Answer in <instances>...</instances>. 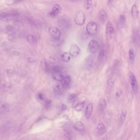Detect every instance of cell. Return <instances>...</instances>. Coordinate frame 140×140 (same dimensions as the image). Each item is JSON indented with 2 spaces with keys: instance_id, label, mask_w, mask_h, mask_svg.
Returning a JSON list of instances; mask_svg holds the SVG:
<instances>
[{
  "instance_id": "1",
  "label": "cell",
  "mask_w": 140,
  "mask_h": 140,
  "mask_svg": "<svg viewBox=\"0 0 140 140\" xmlns=\"http://www.w3.org/2000/svg\"><path fill=\"white\" fill-rule=\"evenodd\" d=\"M85 21V14L83 11L80 10L77 12L74 18L75 23L79 26H82L84 24Z\"/></svg>"
},
{
  "instance_id": "2",
  "label": "cell",
  "mask_w": 140,
  "mask_h": 140,
  "mask_svg": "<svg viewBox=\"0 0 140 140\" xmlns=\"http://www.w3.org/2000/svg\"><path fill=\"white\" fill-rule=\"evenodd\" d=\"M57 22L59 25L63 28L68 29L71 26V21L67 16H62L59 17L58 19Z\"/></svg>"
},
{
  "instance_id": "3",
  "label": "cell",
  "mask_w": 140,
  "mask_h": 140,
  "mask_svg": "<svg viewBox=\"0 0 140 140\" xmlns=\"http://www.w3.org/2000/svg\"><path fill=\"white\" fill-rule=\"evenodd\" d=\"M14 126V123L12 121H8L0 127V135H6L10 132Z\"/></svg>"
},
{
  "instance_id": "4",
  "label": "cell",
  "mask_w": 140,
  "mask_h": 140,
  "mask_svg": "<svg viewBox=\"0 0 140 140\" xmlns=\"http://www.w3.org/2000/svg\"><path fill=\"white\" fill-rule=\"evenodd\" d=\"M86 30L89 35H93L96 34L97 31V25L95 22L90 21L88 23Z\"/></svg>"
},
{
  "instance_id": "5",
  "label": "cell",
  "mask_w": 140,
  "mask_h": 140,
  "mask_svg": "<svg viewBox=\"0 0 140 140\" xmlns=\"http://www.w3.org/2000/svg\"><path fill=\"white\" fill-rule=\"evenodd\" d=\"M129 76L130 79L131 87L133 91L135 94H136L138 91V82L137 81L136 78L134 74L132 72H130L129 73Z\"/></svg>"
},
{
  "instance_id": "6",
  "label": "cell",
  "mask_w": 140,
  "mask_h": 140,
  "mask_svg": "<svg viewBox=\"0 0 140 140\" xmlns=\"http://www.w3.org/2000/svg\"><path fill=\"white\" fill-rule=\"evenodd\" d=\"M99 47L98 43L95 40H92L90 41L88 45V49L89 51L92 53L96 52Z\"/></svg>"
},
{
  "instance_id": "7",
  "label": "cell",
  "mask_w": 140,
  "mask_h": 140,
  "mask_svg": "<svg viewBox=\"0 0 140 140\" xmlns=\"http://www.w3.org/2000/svg\"><path fill=\"white\" fill-rule=\"evenodd\" d=\"M50 34L54 38H60L61 35V32L59 29L56 27H50L48 29Z\"/></svg>"
},
{
  "instance_id": "8",
  "label": "cell",
  "mask_w": 140,
  "mask_h": 140,
  "mask_svg": "<svg viewBox=\"0 0 140 140\" xmlns=\"http://www.w3.org/2000/svg\"><path fill=\"white\" fill-rule=\"evenodd\" d=\"M17 14L13 13H2L0 17V20L2 21H9L14 20L17 17Z\"/></svg>"
},
{
  "instance_id": "9",
  "label": "cell",
  "mask_w": 140,
  "mask_h": 140,
  "mask_svg": "<svg viewBox=\"0 0 140 140\" xmlns=\"http://www.w3.org/2000/svg\"><path fill=\"white\" fill-rule=\"evenodd\" d=\"M80 49L77 44H71L69 49V53L71 55L74 57L78 56L80 53Z\"/></svg>"
},
{
  "instance_id": "10",
  "label": "cell",
  "mask_w": 140,
  "mask_h": 140,
  "mask_svg": "<svg viewBox=\"0 0 140 140\" xmlns=\"http://www.w3.org/2000/svg\"><path fill=\"white\" fill-rule=\"evenodd\" d=\"M115 33V30L113 27V25L111 22L108 21L107 23L106 27V33L107 36L109 38H112Z\"/></svg>"
},
{
  "instance_id": "11",
  "label": "cell",
  "mask_w": 140,
  "mask_h": 140,
  "mask_svg": "<svg viewBox=\"0 0 140 140\" xmlns=\"http://www.w3.org/2000/svg\"><path fill=\"white\" fill-rule=\"evenodd\" d=\"M54 91L56 94L61 95L63 92L64 86L61 83H57L54 85L53 87Z\"/></svg>"
},
{
  "instance_id": "12",
  "label": "cell",
  "mask_w": 140,
  "mask_h": 140,
  "mask_svg": "<svg viewBox=\"0 0 140 140\" xmlns=\"http://www.w3.org/2000/svg\"><path fill=\"white\" fill-rule=\"evenodd\" d=\"M99 19L101 23H104L107 20V12L104 9H101L99 11L98 14Z\"/></svg>"
},
{
  "instance_id": "13",
  "label": "cell",
  "mask_w": 140,
  "mask_h": 140,
  "mask_svg": "<svg viewBox=\"0 0 140 140\" xmlns=\"http://www.w3.org/2000/svg\"><path fill=\"white\" fill-rule=\"evenodd\" d=\"M61 10V8L59 5L55 4L52 8V11L49 14L51 17H55L57 15Z\"/></svg>"
},
{
  "instance_id": "14",
  "label": "cell",
  "mask_w": 140,
  "mask_h": 140,
  "mask_svg": "<svg viewBox=\"0 0 140 140\" xmlns=\"http://www.w3.org/2000/svg\"><path fill=\"white\" fill-rule=\"evenodd\" d=\"M84 6L86 10L88 13H91L92 12L93 10V4L92 1L90 0L84 1Z\"/></svg>"
},
{
  "instance_id": "15",
  "label": "cell",
  "mask_w": 140,
  "mask_h": 140,
  "mask_svg": "<svg viewBox=\"0 0 140 140\" xmlns=\"http://www.w3.org/2000/svg\"><path fill=\"white\" fill-rule=\"evenodd\" d=\"M53 76L54 79L58 81H63L64 78L63 74L61 71L58 72H53Z\"/></svg>"
},
{
  "instance_id": "16",
  "label": "cell",
  "mask_w": 140,
  "mask_h": 140,
  "mask_svg": "<svg viewBox=\"0 0 140 140\" xmlns=\"http://www.w3.org/2000/svg\"><path fill=\"white\" fill-rule=\"evenodd\" d=\"M131 12L132 17L134 19H136L139 17V10L136 5H134L131 7Z\"/></svg>"
},
{
  "instance_id": "17",
  "label": "cell",
  "mask_w": 140,
  "mask_h": 140,
  "mask_svg": "<svg viewBox=\"0 0 140 140\" xmlns=\"http://www.w3.org/2000/svg\"><path fill=\"white\" fill-rule=\"evenodd\" d=\"M41 66L42 68L43 69L45 72H48L50 70V66L48 62L45 59H44L41 62Z\"/></svg>"
},
{
  "instance_id": "18",
  "label": "cell",
  "mask_w": 140,
  "mask_h": 140,
  "mask_svg": "<svg viewBox=\"0 0 140 140\" xmlns=\"http://www.w3.org/2000/svg\"><path fill=\"white\" fill-rule=\"evenodd\" d=\"M93 108V105L91 103H90L87 106L86 110L85 116L87 119H89L92 113Z\"/></svg>"
},
{
  "instance_id": "19",
  "label": "cell",
  "mask_w": 140,
  "mask_h": 140,
  "mask_svg": "<svg viewBox=\"0 0 140 140\" xmlns=\"http://www.w3.org/2000/svg\"><path fill=\"white\" fill-rule=\"evenodd\" d=\"M50 44L52 46L56 47L59 46L61 44V40L60 38H52L49 40Z\"/></svg>"
},
{
  "instance_id": "20",
  "label": "cell",
  "mask_w": 140,
  "mask_h": 140,
  "mask_svg": "<svg viewBox=\"0 0 140 140\" xmlns=\"http://www.w3.org/2000/svg\"><path fill=\"white\" fill-rule=\"evenodd\" d=\"M75 129L79 131H83L84 129V126L81 122H78L74 125Z\"/></svg>"
},
{
  "instance_id": "21",
  "label": "cell",
  "mask_w": 140,
  "mask_h": 140,
  "mask_svg": "<svg viewBox=\"0 0 140 140\" xmlns=\"http://www.w3.org/2000/svg\"><path fill=\"white\" fill-rule=\"evenodd\" d=\"M71 54L68 52H65L63 53L61 55V59L63 62H68L71 59Z\"/></svg>"
},
{
  "instance_id": "22",
  "label": "cell",
  "mask_w": 140,
  "mask_h": 140,
  "mask_svg": "<svg viewBox=\"0 0 140 140\" xmlns=\"http://www.w3.org/2000/svg\"><path fill=\"white\" fill-rule=\"evenodd\" d=\"M126 18L125 16L123 14L120 15L118 19V23L120 27H123L125 25L126 22Z\"/></svg>"
},
{
  "instance_id": "23",
  "label": "cell",
  "mask_w": 140,
  "mask_h": 140,
  "mask_svg": "<svg viewBox=\"0 0 140 140\" xmlns=\"http://www.w3.org/2000/svg\"><path fill=\"white\" fill-rule=\"evenodd\" d=\"M127 114V111L126 109L123 108L120 114V124L123 123L125 121V119L126 118Z\"/></svg>"
},
{
  "instance_id": "24",
  "label": "cell",
  "mask_w": 140,
  "mask_h": 140,
  "mask_svg": "<svg viewBox=\"0 0 140 140\" xmlns=\"http://www.w3.org/2000/svg\"><path fill=\"white\" fill-rule=\"evenodd\" d=\"M9 107L7 104H4L0 106V114H4L9 111Z\"/></svg>"
},
{
  "instance_id": "25",
  "label": "cell",
  "mask_w": 140,
  "mask_h": 140,
  "mask_svg": "<svg viewBox=\"0 0 140 140\" xmlns=\"http://www.w3.org/2000/svg\"><path fill=\"white\" fill-rule=\"evenodd\" d=\"M97 129L100 133L103 134L106 132V129L104 124L102 123L99 124L97 126Z\"/></svg>"
},
{
  "instance_id": "26",
  "label": "cell",
  "mask_w": 140,
  "mask_h": 140,
  "mask_svg": "<svg viewBox=\"0 0 140 140\" xmlns=\"http://www.w3.org/2000/svg\"><path fill=\"white\" fill-rule=\"evenodd\" d=\"M63 86H65L66 87H68L70 85V83L71 82V78L68 75L65 77H64L63 80Z\"/></svg>"
},
{
  "instance_id": "27",
  "label": "cell",
  "mask_w": 140,
  "mask_h": 140,
  "mask_svg": "<svg viewBox=\"0 0 140 140\" xmlns=\"http://www.w3.org/2000/svg\"><path fill=\"white\" fill-rule=\"evenodd\" d=\"M106 53V52L105 49H102L101 50L100 52L99 53L98 55V59L99 61H102L103 59H104V58L105 57Z\"/></svg>"
},
{
  "instance_id": "28",
  "label": "cell",
  "mask_w": 140,
  "mask_h": 140,
  "mask_svg": "<svg viewBox=\"0 0 140 140\" xmlns=\"http://www.w3.org/2000/svg\"><path fill=\"white\" fill-rule=\"evenodd\" d=\"M93 59L91 56H89L87 58L86 61V65L89 68H90L92 67V65H93Z\"/></svg>"
},
{
  "instance_id": "29",
  "label": "cell",
  "mask_w": 140,
  "mask_h": 140,
  "mask_svg": "<svg viewBox=\"0 0 140 140\" xmlns=\"http://www.w3.org/2000/svg\"><path fill=\"white\" fill-rule=\"evenodd\" d=\"M84 104H85L84 102L78 103V104L74 107L75 109L77 111H81L83 108Z\"/></svg>"
},
{
  "instance_id": "30",
  "label": "cell",
  "mask_w": 140,
  "mask_h": 140,
  "mask_svg": "<svg viewBox=\"0 0 140 140\" xmlns=\"http://www.w3.org/2000/svg\"><path fill=\"white\" fill-rule=\"evenodd\" d=\"M99 106H100V108L101 110H104L106 106V102L105 99L102 98L100 100Z\"/></svg>"
},
{
  "instance_id": "31",
  "label": "cell",
  "mask_w": 140,
  "mask_h": 140,
  "mask_svg": "<svg viewBox=\"0 0 140 140\" xmlns=\"http://www.w3.org/2000/svg\"><path fill=\"white\" fill-rule=\"evenodd\" d=\"M36 40V38L35 37L32 35H29L27 37V42L29 43H34V42H35Z\"/></svg>"
},
{
  "instance_id": "32",
  "label": "cell",
  "mask_w": 140,
  "mask_h": 140,
  "mask_svg": "<svg viewBox=\"0 0 140 140\" xmlns=\"http://www.w3.org/2000/svg\"><path fill=\"white\" fill-rule=\"evenodd\" d=\"M8 39L9 41L13 42L16 40V36L15 34L14 33H10L8 35Z\"/></svg>"
},
{
  "instance_id": "33",
  "label": "cell",
  "mask_w": 140,
  "mask_h": 140,
  "mask_svg": "<svg viewBox=\"0 0 140 140\" xmlns=\"http://www.w3.org/2000/svg\"><path fill=\"white\" fill-rule=\"evenodd\" d=\"M114 80L112 78H110L107 81V86L109 88H112L114 86Z\"/></svg>"
},
{
  "instance_id": "34",
  "label": "cell",
  "mask_w": 140,
  "mask_h": 140,
  "mask_svg": "<svg viewBox=\"0 0 140 140\" xmlns=\"http://www.w3.org/2000/svg\"><path fill=\"white\" fill-rule=\"evenodd\" d=\"M64 135L68 139H69L70 140H72V133L68 129H65Z\"/></svg>"
},
{
  "instance_id": "35",
  "label": "cell",
  "mask_w": 140,
  "mask_h": 140,
  "mask_svg": "<svg viewBox=\"0 0 140 140\" xmlns=\"http://www.w3.org/2000/svg\"><path fill=\"white\" fill-rule=\"evenodd\" d=\"M129 59L130 60L133 61L134 59V54L133 52V50L132 49H130L129 52Z\"/></svg>"
},
{
  "instance_id": "36",
  "label": "cell",
  "mask_w": 140,
  "mask_h": 140,
  "mask_svg": "<svg viewBox=\"0 0 140 140\" xmlns=\"http://www.w3.org/2000/svg\"><path fill=\"white\" fill-rule=\"evenodd\" d=\"M51 104V101L49 99H46L44 103V106L46 108H48L50 106Z\"/></svg>"
},
{
  "instance_id": "37",
  "label": "cell",
  "mask_w": 140,
  "mask_h": 140,
  "mask_svg": "<svg viewBox=\"0 0 140 140\" xmlns=\"http://www.w3.org/2000/svg\"><path fill=\"white\" fill-rule=\"evenodd\" d=\"M48 62L51 64H54L56 63V59L53 56H50L48 58Z\"/></svg>"
},
{
  "instance_id": "38",
  "label": "cell",
  "mask_w": 140,
  "mask_h": 140,
  "mask_svg": "<svg viewBox=\"0 0 140 140\" xmlns=\"http://www.w3.org/2000/svg\"><path fill=\"white\" fill-rule=\"evenodd\" d=\"M14 24L16 26L18 27L21 26L23 25L22 22L19 20H15L14 21Z\"/></svg>"
},
{
  "instance_id": "39",
  "label": "cell",
  "mask_w": 140,
  "mask_h": 140,
  "mask_svg": "<svg viewBox=\"0 0 140 140\" xmlns=\"http://www.w3.org/2000/svg\"><path fill=\"white\" fill-rule=\"evenodd\" d=\"M6 29L7 31H10V32H13L14 31L15 29H14V27L12 25H8L6 27Z\"/></svg>"
},
{
  "instance_id": "40",
  "label": "cell",
  "mask_w": 140,
  "mask_h": 140,
  "mask_svg": "<svg viewBox=\"0 0 140 140\" xmlns=\"http://www.w3.org/2000/svg\"><path fill=\"white\" fill-rule=\"evenodd\" d=\"M76 96H77V95L76 94H71L68 97V100L70 101L72 100L73 99H74L76 97Z\"/></svg>"
},
{
  "instance_id": "41",
  "label": "cell",
  "mask_w": 140,
  "mask_h": 140,
  "mask_svg": "<svg viewBox=\"0 0 140 140\" xmlns=\"http://www.w3.org/2000/svg\"><path fill=\"white\" fill-rule=\"evenodd\" d=\"M122 94V92L121 90H118V91H116V96H117V97H120V96Z\"/></svg>"
},
{
  "instance_id": "42",
  "label": "cell",
  "mask_w": 140,
  "mask_h": 140,
  "mask_svg": "<svg viewBox=\"0 0 140 140\" xmlns=\"http://www.w3.org/2000/svg\"><path fill=\"white\" fill-rule=\"evenodd\" d=\"M27 61L29 63H31L35 62V60L34 59L32 58L31 57H27Z\"/></svg>"
},
{
  "instance_id": "43",
  "label": "cell",
  "mask_w": 140,
  "mask_h": 140,
  "mask_svg": "<svg viewBox=\"0 0 140 140\" xmlns=\"http://www.w3.org/2000/svg\"><path fill=\"white\" fill-rule=\"evenodd\" d=\"M53 72H58V71H61V70L59 67L56 66H54L53 67Z\"/></svg>"
},
{
  "instance_id": "44",
  "label": "cell",
  "mask_w": 140,
  "mask_h": 140,
  "mask_svg": "<svg viewBox=\"0 0 140 140\" xmlns=\"http://www.w3.org/2000/svg\"><path fill=\"white\" fill-rule=\"evenodd\" d=\"M38 97L41 100H43L44 99V95L42 93H39L38 95Z\"/></svg>"
},
{
  "instance_id": "45",
  "label": "cell",
  "mask_w": 140,
  "mask_h": 140,
  "mask_svg": "<svg viewBox=\"0 0 140 140\" xmlns=\"http://www.w3.org/2000/svg\"><path fill=\"white\" fill-rule=\"evenodd\" d=\"M15 2V1H6V3H7V4L8 5H11L14 4Z\"/></svg>"
},
{
  "instance_id": "46",
  "label": "cell",
  "mask_w": 140,
  "mask_h": 140,
  "mask_svg": "<svg viewBox=\"0 0 140 140\" xmlns=\"http://www.w3.org/2000/svg\"><path fill=\"white\" fill-rule=\"evenodd\" d=\"M12 54L14 55H20V53L18 51H14L12 52Z\"/></svg>"
},
{
  "instance_id": "47",
  "label": "cell",
  "mask_w": 140,
  "mask_h": 140,
  "mask_svg": "<svg viewBox=\"0 0 140 140\" xmlns=\"http://www.w3.org/2000/svg\"><path fill=\"white\" fill-rule=\"evenodd\" d=\"M6 85L0 83V90L4 89L5 88H6Z\"/></svg>"
},
{
  "instance_id": "48",
  "label": "cell",
  "mask_w": 140,
  "mask_h": 140,
  "mask_svg": "<svg viewBox=\"0 0 140 140\" xmlns=\"http://www.w3.org/2000/svg\"><path fill=\"white\" fill-rule=\"evenodd\" d=\"M66 105L63 104L62 105V106H61V109L62 110H64L65 109H66Z\"/></svg>"
},
{
  "instance_id": "49",
  "label": "cell",
  "mask_w": 140,
  "mask_h": 140,
  "mask_svg": "<svg viewBox=\"0 0 140 140\" xmlns=\"http://www.w3.org/2000/svg\"><path fill=\"white\" fill-rule=\"evenodd\" d=\"M101 140H108V138L107 136H105L103 137Z\"/></svg>"
},
{
  "instance_id": "50",
  "label": "cell",
  "mask_w": 140,
  "mask_h": 140,
  "mask_svg": "<svg viewBox=\"0 0 140 140\" xmlns=\"http://www.w3.org/2000/svg\"><path fill=\"white\" fill-rule=\"evenodd\" d=\"M2 13H0V17H1V15H2Z\"/></svg>"
}]
</instances>
